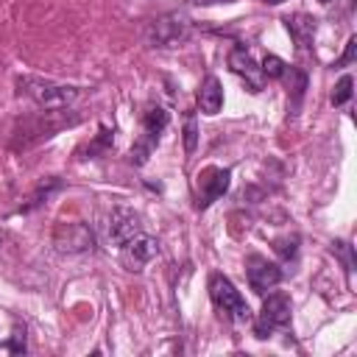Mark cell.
I'll use <instances>...</instances> for the list:
<instances>
[{
    "instance_id": "17",
    "label": "cell",
    "mask_w": 357,
    "mask_h": 357,
    "mask_svg": "<svg viewBox=\"0 0 357 357\" xmlns=\"http://www.w3.org/2000/svg\"><path fill=\"white\" fill-rule=\"evenodd\" d=\"M296 243H298V237H290V240H276V251L284 257V259H290L293 254H296Z\"/></svg>"
},
{
    "instance_id": "8",
    "label": "cell",
    "mask_w": 357,
    "mask_h": 357,
    "mask_svg": "<svg viewBox=\"0 0 357 357\" xmlns=\"http://www.w3.org/2000/svg\"><path fill=\"white\" fill-rule=\"evenodd\" d=\"M279 282H282V268L276 262H271L265 257H257V254L248 259V284H251L254 293L262 296V293L279 287Z\"/></svg>"
},
{
    "instance_id": "3",
    "label": "cell",
    "mask_w": 357,
    "mask_h": 357,
    "mask_svg": "<svg viewBox=\"0 0 357 357\" xmlns=\"http://www.w3.org/2000/svg\"><path fill=\"white\" fill-rule=\"evenodd\" d=\"M20 89L33 98L39 106L45 109H59V106H67L78 98V89L75 86H67V84H56V81H47V78H20Z\"/></svg>"
},
{
    "instance_id": "12",
    "label": "cell",
    "mask_w": 357,
    "mask_h": 357,
    "mask_svg": "<svg viewBox=\"0 0 357 357\" xmlns=\"http://www.w3.org/2000/svg\"><path fill=\"white\" fill-rule=\"evenodd\" d=\"M198 106L204 114H218L223 106V86L215 75H206L198 86Z\"/></svg>"
},
{
    "instance_id": "14",
    "label": "cell",
    "mask_w": 357,
    "mask_h": 357,
    "mask_svg": "<svg viewBox=\"0 0 357 357\" xmlns=\"http://www.w3.org/2000/svg\"><path fill=\"white\" fill-rule=\"evenodd\" d=\"M259 70H262V75H265V78H284V70H287V64H284L279 56H265Z\"/></svg>"
},
{
    "instance_id": "20",
    "label": "cell",
    "mask_w": 357,
    "mask_h": 357,
    "mask_svg": "<svg viewBox=\"0 0 357 357\" xmlns=\"http://www.w3.org/2000/svg\"><path fill=\"white\" fill-rule=\"evenodd\" d=\"M195 6H215V3H229V0H190Z\"/></svg>"
},
{
    "instance_id": "6",
    "label": "cell",
    "mask_w": 357,
    "mask_h": 357,
    "mask_svg": "<svg viewBox=\"0 0 357 357\" xmlns=\"http://www.w3.org/2000/svg\"><path fill=\"white\" fill-rule=\"evenodd\" d=\"M229 67H231V73H234L237 78L245 81L248 92H262L265 75H262L259 64L251 59V53H248L243 45H234V47H231V53H229Z\"/></svg>"
},
{
    "instance_id": "21",
    "label": "cell",
    "mask_w": 357,
    "mask_h": 357,
    "mask_svg": "<svg viewBox=\"0 0 357 357\" xmlns=\"http://www.w3.org/2000/svg\"><path fill=\"white\" fill-rule=\"evenodd\" d=\"M265 3H271V6H279V3H284V0H265Z\"/></svg>"
},
{
    "instance_id": "11",
    "label": "cell",
    "mask_w": 357,
    "mask_h": 357,
    "mask_svg": "<svg viewBox=\"0 0 357 357\" xmlns=\"http://www.w3.org/2000/svg\"><path fill=\"white\" fill-rule=\"evenodd\" d=\"M139 218L131 212V209H114L112 212V220H109V237L117 248H123L128 240H134L139 234Z\"/></svg>"
},
{
    "instance_id": "5",
    "label": "cell",
    "mask_w": 357,
    "mask_h": 357,
    "mask_svg": "<svg viewBox=\"0 0 357 357\" xmlns=\"http://www.w3.org/2000/svg\"><path fill=\"white\" fill-rule=\"evenodd\" d=\"M167 123H170V114H167L162 106H148V112L142 114V131H145V134H142L139 145L131 151L134 165H145L148 153L156 148V142H159L162 131L167 128Z\"/></svg>"
},
{
    "instance_id": "7",
    "label": "cell",
    "mask_w": 357,
    "mask_h": 357,
    "mask_svg": "<svg viewBox=\"0 0 357 357\" xmlns=\"http://www.w3.org/2000/svg\"><path fill=\"white\" fill-rule=\"evenodd\" d=\"M231 173L226 167H204L198 173V206L206 209L209 204H215L226 190H229Z\"/></svg>"
},
{
    "instance_id": "4",
    "label": "cell",
    "mask_w": 357,
    "mask_h": 357,
    "mask_svg": "<svg viewBox=\"0 0 357 357\" xmlns=\"http://www.w3.org/2000/svg\"><path fill=\"white\" fill-rule=\"evenodd\" d=\"M287 324H290V296L276 290L262 301V310H259V318L254 324V332H257V337H268L276 329H284Z\"/></svg>"
},
{
    "instance_id": "9",
    "label": "cell",
    "mask_w": 357,
    "mask_h": 357,
    "mask_svg": "<svg viewBox=\"0 0 357 357\" xmlns=\"http://www.w3.org/2000/svg\"><path fill=\"white\" fill-rule=\"evenodd\" d=\"M123 265L128 268V271H142L156 254H159V240H153V237H148V234H137L134 240H128L123 248Z\"/></svg>"
},
{
    "instance_id": "18",
    "label": "cell",
    "mask_w": 357,
    "mask_h": 357,
    "mask_svg": "<svg viewBox=\"0 0 357 357\" xmlns=\"http://www.w3.org/2000/svg\"><path fill=\"white\" fill-rule=\"evenodd\" d=\"M354 50H357V39H354V36H349V42H346V50H343V56L337 59V67H346V64H351V61H354Z\"/></svg>"
},
{
    "instance_id": "15",
    "label": "cell",
    "mask_w": 357,
    "mask_h": 357,
    "mask_svg": "<svg viewBox=\"0 0 357 357\" xmlns=\"http://www.w3.org/2000/svg\"><path fill=\"white\" fill-rule=\"evenodd\" d=\"M351 86H354L351 75H343V78L335 84V92H332V103H335V106H343V103L351 98Z\"/></svg>"
},
{
    "instance_id": "19",
    "label": "cell",
    "mask_w": 357,
    "mask_h": 357,
    "mask_svg": "<svg viewBox=\"0 0 357 357\" xmlns=\"http://www.w3.org/2000/svg\"><path fill=\"white\" fill-rule=\"evenodd\" d=\"M8 349H11L14 354L25 351V329H22V332H20V326L14 329V335H11V343H8Z\"/></svg>"
},
{
    "instance_id": "10",
    "label": "cell",
    "mask_w": 357,
    "mask_h": 357,
    "mask_svg": "<svg viewBox=\"0 0 357 357\" xmlns=\"http://www.w3.org/2000/svg\"><path fill=\"white\" fill-rule=\"evenodd\" d=\"M53 243H56L59 251L75 254V251L92 248L95 245V237H92V231L84 223H59V229L53 234Z\"/></svg>"
},
{
    "instance_id": "1",
    "label": "cell",
    "mask_w": 357,
    "mask_h": 357,
    "mask_svg": "<svg viewBox=\"0 0 357 357\" xmlns=\"http://www.w3.org/2000/svg\"><path fill=\"white\" fill-rule=\"evenodd\" d=\"M209 296L212 304L229 318V321H248L251 310L245 304V298L240 296V290L231 284V279H226L223 273H212L209 276Z\"/></svg>"
},
{
    "instance_id": "22",
    "label": "cell",
    "mask_w": 357,
    "mask_h": 357,
    "mask_svg": "<svg viewBox=\"0 0 357 357\" xmlns=\"http://www.w3.org/2000/svg\"><path fill=\"white\" fill-rule=\"evenodd\" d=\"M318 3H324V6H329V3H332V0H318Z\"/></svg>"
},
{
    "instance_id": "16",
    "label": "cell",
    "mask_w": 357,
    "mask_h": 357,
    "mask_svg": "<svg viewBox=\"0 0 357 357\" xmlns=\"http://www.w3.org/2000/svg\"><path fill=\"white\" fill-rule=\"evenodd\" d=\"M195 145H198V128H195V112H190L184 120V151L192 153Z\"/></svg>"
},
{
    "instance_id": "2",
    "label": "cell",
    "mask_w": 357,
    "mask_h": 357,
    "mask_svg": "<svg viewBox=\"0 0 357 357\" xmlns=\"http://www.w3.org/2000/svg\"><path fill=\"white\" fill-rule=\"evenodd\" d=\"M190 33H192V22L184 14H165L148 25L145 39L151 47H176L187 42Z\"/></svg>"
},
{
    "instance_id": "13",
    "label": "cell",
    "mask_w": 357,
    "mask_h": 357,
    "mask_svg": "<svg viewBox=\"0 0 357 357\" xmlns=\"http://www.w3.org/2000/svg\"><path fill=\"white\" fill-rule=\"evenodd\" d=\"M284 25H287V31H290V36L296 39L298 47H310V45H312V36H315V20H312L310 14H293V17L284 20Z\"/></svg>"
}]
</instances>
